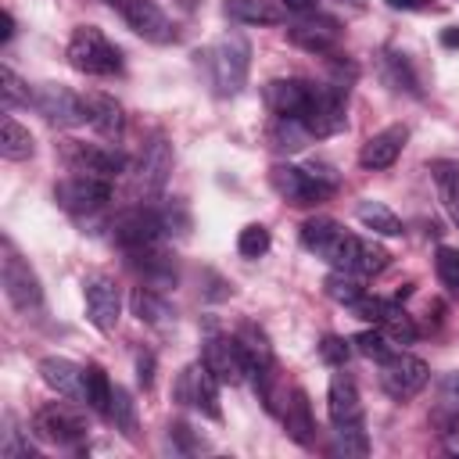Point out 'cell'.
Wrapping results in <instances>:
<instances>
[{
	"mask_svg": "<svg viewBox=\"0 0 459 459\" xmlns=\"http://www.w3.org/2000/svg\"><path fill=\"white\" fill-rule=\"evenodd\" d=\"M445 448H448V452H459V434L448 430V434H445Z\"/></svg>",
	"mask_w": 459,
	"mask_h": 459,
	"instance_id": "obj_50",
	"label": "cell"
},
{
	"mask_svg": "<svg viewBox=\"0 0 459 459\" xmlns=\"http://www.w3.org/2000/svg\"><path fill=\"white\" fill-rule=\"evenodd\" d=\"M68 65L82 75H97V79H111L122 72V50L97 29V25H79L68 39Z\"/></svg>",
	"mask_w": 459,
	"mask_h": 459,
	"instance_id": "obj_3",
	"label": "cell"
},
{
	"mask_svg": "<svg viewBox=\"0 0 459 459\" xmlns=\"http://www.w3.org/2000/svg\"><path fill=\"white\" fill-rule=\"evenodd\" d=\"M111 394H115V384H111V377L104 373V366H100V362H86V366H82V402H86L97 416L108 420Z\"/></svg>",
	"mask_w": 459,
	"mask_h": 459,
	"instance_id": "obj_27",
	"label": "cell"
},
{
	"mask_svg": "<svg viewBox=\"0 0 459 459\" xmlns=\"http://www.w3.org/2000/svg\"><path fill=\"white\" fill-rule=\"evenodd\" d=\"M269 183L273 190L290 201V204H319L326 201L333 190H337V176L333 169L326 165H290V161H280L269 169Z\"/></svg>",
	"mask_w": 459,
	"mask_h": 459,
	"instance_id": "obj_2",
	"label": "cell"
},
{
	"mask_svg": "<svg viewBox=\"0 0 459 459\" xmlns=\"http://www.w3.org/2000/svg\"><path fill=\"white\" fill-rule=\"evenodd\" d=\"M108 420L115 423V430H122L126 437H133L136 434V402H133V394L126 391V387H115V394H111V409H108Z\"/></svg>",
	"mask_w": 459,
	"mask_h": 459,
	"instance_id": "obj_35",
	"label": "cell"
},
{
	"mask_svg": "<svg viewBox=\"0 0 459 459\" xmlns=\"http://www.w3.org/2000/svg\"><path fill=\"white\" fill-rule=\"evenodd\" d=\"M269 230L262 226V222H247L244 230H240V237H237V251L244 255V258H262L265 251H269Z\"/></svg>",
	"mask_w": 459,
	"mask_h": 459,
	"instance_id": "obj_41",
	"label": "cell"
},
{
	"mask_svg": "<svg viewBox=\"0 0 459 459\" xmlns=\"http://www.w3.org/2000/svg\"><path fill=\"white\" fill-rule=\"evenodd\" d=\"M377 326L387 333V341H391V344H402V348H405V344H412V341H416V323H412V316H409L398 301H391V308L384 312V319H380Z\"/></svg>",
	"mask_w": 459,
	"mask_h": 459,
	"instance_id": "obj_34",
	"label": "cell"
},
{
	"mask_svg": "<svg viewBox=\"0 0 459 459\" xmlns=\"http://www.w3.org/2000/svg\"><path fill=\"white\" fill-rule=\"evenodd\" d=\"M405 140H409V129H405V126H387V129L373 133V136L362 143V151H359V165L369 169V172L391 169V165L398 161Z\"/></svg>",
	"mask_w": 459,
	"mask_h": 459,
	"instance_id": "obj_19",
	"label": "cell"
},
{
	"mask_svg": "<svg viewBox=\"0 0 459 459\" xmlns=\"http://www.w3.org/2000/svg\"><path fill=\"white\" fill-rule=\"evenodd\" d=\"M82 100H86V126H93L100 136H108V140H115L118 133H122V126H126V118H122V108H118V100L115 97H108V93H82Z\"/></svg>",
	"mask_w": 459,
	"mask_h": 459,
	"instance_id": "obj_25",
	"label": "cell"
},
{
	"mask_svg": "<svg viewBox=\"0 0 459 459\" xmlns=\"http://www.w3.org/2000/svg\"><path fill=\"white\" fill-rule=\"evenodd\" d=\"M348 355H351V341H344V337H337V333H326L323 341H319V359L326 362V366H344L348 362Z\"/></svg>",
	"mask_w": 459,
	"mask_h": 459,
	"instance_id": "obj_43",
	"label": "cell"
},
{
	"mask_svg": "<svg viewBox=\"0 0 459 459\" xmlns=\"http://www.w3.org/2000/svg\"><path fill=\"white\" fill-rule=\"evenodd\" d=\"M441 43H445V47H459V25H448V29L441 32Z\"/></svg>",
	"mask_w": 459,
	"mask_h": 459,
	"instance_id": "obj_49",
	"label": "cell"
},
{
	"mask_svg": "<svg viewBox=\"0 0 459 459\" xmlns=\"http://www.w3.org/2000/svg\"><path fill=\"white\" fill-rule=\"evenodd\" d=\"M387 262H391L387 247H380L377 240L359 237V240H355V255H351V269H348V273H359V276H377L380 269H387Z\"/></svg>",
	"mask_w": 459,
	"mask_h": 459,
	"instance_id": "obj_33",
	"label": "cell"
},
{
	"mask_svg": "<svg viewBox=\"0 0 459 459\" xmlns=\"http://www.w3.org/2000/svg\"><path fill=\"white\" fill-rule=\"evenodd\" d=\"M351 348H355L359 355L373 359V362H384L387 355H394V344L387 341V333H384L380 326H373V330H362L359 337H351Z\"/></svg>",
	"mask_w": 459,
	"mask_h": 459,
	"instance_id": "obj_37",
	"label": "cell"
},
{
	"mask_svg": "<svg viewBox=\"0 0 459 459\" xmlns=\"http://www.w3.org/2000/svg\"><path fill=\"white\" fill-rule=\"evenodd\" d=\"M384 79L394 86V90H405V93H420V82L405 61V54H384Z\"/></svg>",
	"mask_w": 459,
	"mask_h": 459,
	"instance_id": "obj_36",
	"label": "cell"
},
{
	"mask_svg": "<svg viewBox=\"0 0 459 459\" xmlns=\"http://www.w3.org/2000/svg\"><path fill=\"white\" fill-rule=\"evenodd\" d=\"M32 151H36L32 133L22 122H14L11 115H4V122H0V154L7 161H25V158H32Z\"/></svg>",
	"mask_w": 459,
	"mask_h": 459,
	"instance_id": "obj_30",
	"label": "cell"
},
{
	"mask_svg": "<svg viewBox=\"0 0 459 459\" xmlns=\"http://www.w3.org/2000/svg\"><path fill=\"white\" fill-rule=\"evenodd\" d=\"M369 452V437H366V430H362V423L359 427H337V437L330 441V455H366Z\"/></svg>",
	"mask_w": 459,
	"mask_h": 459,
	"instance_id": "obj_38",
	"label": "cell"
},
{
	"mask_svg": "<svg viewBox=\"0 0 459 459\" xmlns=\"http://www.w3.org/2000/svg\"><path fill=\"white\" fill-rule=\"evenodd\" d=\"M82 298H86V319L100 333H111L118 326V316H122V294H118L115 280L111 276H90L82 283Z\"/></svg>",
	"mask_w": 459,
	"mask_h": 459,
	"instance_id": "obj_14",
	"label": "cell"
},
{
	"mask_svg": "<svg viewBox=\"0 0 459 459\" xmlns=\"http://www.w3.org/2000/svg\"><path fill=\"white\" fill-rule=\"evenodd\" d=\"M32 430L39 441L57 445V448H72L86 437V423L79 412H72L65 402H50L32 416Z\"/></svg>",
	"mask_w": 459,
	"mask_h": 459,
	"instance_id": "obj_12",
	"label": "cell"
},
{
	"mask_svg": "<svg viewBox=\"0 0 459 459\" xmlns=\"http://www.w3.org/2000/svg\"><path fill=\"white\" fill-rule=\"evenodd\" d=\"M287 11H294V14H316V7H319V0H280Z\"/></svg>",
	"mask_w": 459,
	"mask_h": 459,
	"instance_id": "obj_47",
	"label": "cell"
},
{
	"mask_svg": "<svg viewBox=\"0 0 459 459\" xmlns=\"http://www.w3.org/2000/svg\"><path fill=\"white\" fill-rule=\"evenodd\" d=\"M391 7H420V0H387Z\"/></svg>",
	"mask_w": 459,
	"mask_h": 459,
	"instance_id": "obj_51",
	"label": "cell"
},
{
	"mask_svg": "<svg viewBox=\"0 0 459 459\" xmlns=\"http://www.w3.org/2000/svg\"><path fill=\"white\" fill-rule=\"evenodd\" d=\"M201 362L215 373L219 384H240L247 380L244 373V359H240V348H237V337H226V333H208L204 337V348H201Z\"/></svg>",
	"mask_w": 459,
	"mask_h": 459,
	"instance_id": "obj_15",
	"label": "cell"
},
{
	"mask_svg": "<svg viewBox=\"0 0 459 459\" xmlns=\"http://www.w3.org/2000/svg\"><path fill=\"white\" fill-rule=\"evenodd\" d=\"M0 280H4V294L11 301V308L18 312H36L43 305V287L39 276L32 273V265L14 251L11 240H4V258H0Z\"/></svg>",
	"mask_w": 459,
	"mask_h": 459,
	"instance_id": "obj_6",
	"label": "cell"
},
{
	"mask_svg": "<svg viewBox=\"0 0 459 459\" xmlns=\"http://www.w3.org/2000/svg\"><path fill=\"white\" fill-rule=\"evenodd\" d=\"M326 412L333 427H359L362 423V394L359 384L351 380V373H333L330 387H326Z\"/></svg>",
	"mask_w": 459,
	"mask_h": 459,
	"instance_id": "obj_16",
	"label": "cell"
},
{
	"mask_svg": "<svg viewBox=\"0 0 459 459\" xmlns=\"http://www.w3.org/2000/svg\"><path fill=\"white\" fill-rule=\"evenodd\" d=\"M54 197L65 212L72 215H93L108 204L111 197V179H100V176H82V172H72L68 179H61L54 186Z\"/></svg>",
	"mask_w": 459,
	"mask_h": 459,
	"instance_id": "obj_11",
	"label": "cell"
},
{
	"mask_svg": "<svg viewBox=\"0 0 459 459\" xmlns=\"http://www.w3.org/2000/svg\"><path fill=\"white\" fill-rule=\"evenodd\" d=\"M437 190H441V204H445L448 219H452L455 230H459V169L441 165V169H437Z\"/></svg>",
	"mask_w": 459,
	"mask_h": 459,
	"instance_id": "obj_40",
	"label": "cell"
},
{
	"mask_svg": "<svg viewBox=\"0 0 459 459\" xmlns=\"http://www.w3.org/2000/svg\"><path fill=\"white\" fill-rule=\"evenodd\" d=\"M108 4H111L115 11H122V7H126V4H133V0H108Z\"/></svg>",
	"mask_w": 459,
	"mask_h": 459,
	"instance_id": "obj_52",
	"label": "cell"
},
{
	"mask_svg": "<svg viewBox=\"0 0 459 459\" xmlns=\"http://www.w3.org/2000/svg\"><path fill=\"white\" fill-rule=\"evenodd\" d=\"M308 129L301 126V118H280L273 115V126H269V143L276 151H301L308 143Z\"/></svg>",
	"mask_w": 459,
	"mask_h": 459,
	"instance_id": "obj_32",
	"label": "cell"
},
{
	"mask_svg": "<svg viewBox=\"0 0 459 459\" xmlns=\"http://www.w3.org/2000/svg\"><path fill=\"white\" fill-rule=\"evenodd\" d=\"M197 61L204 65V75L212 82V90L219 97H237L247 82V68H251V43L237 32L215 39L208 50L197 54Z\"/></svg>",
	"mask_w": 459,
	"mask_h": 459,
	"instance_id": "obj_1",
	"label": "cell"
},
{
	"mask_svg": "<svg viewBox=\"0 0 459 459\" xmlns=\"http://www.w3.org/2000/svg\"><path fill=\"white\" fill-rule=\"evenodd\" d=\"M312 86L308 79H273L265 82V108L280 118H301L308 97H312Z\"/></svg>",
	"mask_w": 459,
	"mask_h": 459,
	"instance_id": "obj_20",
	"label": "cell"
},
{
	"mask_svg": "<svg viewBox=\"0 0 459 459\" xmlns=\"http://www.w3.org/2000/svg\"><path fill=\"white\" fill-rule=\"evenodd\" d=\"M169 172H172V147H169L165 136H154L140 151V161L133 169V190L140 197H158L169 183Z\"/></svg>",
	"mask_w": 459,
	"mask_h": 459,
	"instance_id": "obj_13",
	"label": "cell"
},
{
	"mask_svg": "<svg viewBox=\"0 0 459 459\" xmlns=\"http://www.w3.org/2000/svg\"><path fill=\"white\" fill-rule=\"evenodd\" d=\"M348 308H351L359 319H366V323H373V326H377V323L384 319V312L391 308V301H387V298H377V294H369V290H366V294H362L355 305H348Z\"/></svg>",
	"mask_w": 459,
	"mask_h": 459,
	"instance_id": "obj_44",
	"label": "cell"
},
{
	"mask_svg": "<svg viewBox=\"0 0 459 459\" xmlns=\"http://www.w3.org/2000/svg\"><path fill=\"white\" fill-rule=\"evenodd\" d=\"M323 290H326V298L337 301V305H355V301L366 294L362 276H359V273H348V269H333V273L323 280Z\"/></svg>",
	"mask_w": 459,
	"mask_h": 459,
	"instance_id": "obj_31",
	"label": "cell"
},
{
	"mask_svg": "<svg viewBox=\"0 0 459 459\" xmlns=\"http://www.w3.org/2000/svg\"><path fill=\"white\" fill-rule=\"evenodd\" d=\"M283 416V427H287V437L298 441V445H312L316 441V420H312V409H308V394L301 387L290 391V402L280 409Z\"/></svg>",
	"mask_w": 459,
	"mask_h": 459,
	"instance_id": "obj_24",
	"label": "cell"
},
{
	"mask_svg": "<svg viewBox=\"0 0 459 459\" xmlns=\"http://www.w3.org/2000/svg\"><path fill=\"white\" fill-rule=\"evenodd\" d=\"M29 104L57 129H75V126H86V100L79 93H72L68 86L61 82H39L29 97Z\"/></svg>",
	"mask_w": 459,
	"mask_h": 459,
	"instance_id": "obj_7",
	"label": "cell"
},
{
	"mask_svg": "<svg viewBox=\"0 0 459 459\" xmlns=\"http://www.w3.org/2000/svg\"><path fill=\"white\" fill-rule=\"evenodd\" d=\"M222 14L237 25H280L287 11L273 0H222Z\"/></svg>",
	"mask_w": 459,
	"mask_h": 459,
	"instance_id": "obj_23",
	"label": "cell"
},
{
	"mask_svg": "<svg viewBox=\"0 0 459 459\" xmlns=\"http://www.w3.org/2000/svg\"><path fill=\"white\" fill-rule=\"evenodd\" d=\"M434 269H437L441 287H445L448 294H455V298H459V247L441 244V247H437V255H434Z\"/></svg>",
	"mask_w": 459,
	"mask_h": 459,
	"instance_id": "obj_39",
	"label": "cell"
},
{
	"mask_svg": "<svg viewBox=\"0 0 459 459\" xmlns=\"http://www.w3.org/2000/svg\"><path fill=\"white\" fill-rule=\"evenodd\" d=\"M136 380L143 391L154 384V355L151 351H136Z\"/></svg>",
	"mask_w": 459,
	"mask_h": 459,
	"instance_id": "obj_46",
	"label": "cell"
},
{
	"mask_svg": "<svg viewBox=\"0 0 459 459\" xmlns=\"http://www.w3.org/2000/svg\"><path fill=\"white\" fill-rule=\"evenodd\" d=\"M355 219H359L366 230L380 233V237H402V233H405L402 219H398L384 201H359V204H355Z\"/></svg>",
	"mask_w": 459,
	"mask_h": 459,
	"instance_id": "obj_29",
	"label": "cell"
},
{
	"mask_svg": "<svg viewBox=\"0 0 459 459\" xmlns=\"http://www.w3.org/2000/svg\"><path fill=\"white\" fill-rule=\"evenodd\" d=\"M344 93H348L344 82H316L312 86V97H308V104L301 111V126L308 129V136L326 140V136H337L348 126Z\"/></svg>",
	"mask_w": 459,
	"mask_h": 459,
	"instance_id": "obj_5",
	"label": "cell"
},
{
	"mask_svg": "<svg viewBox=\"0 0 459 459\" xmlns=\"http://www.w3.org/2000/svg\"><path fill=\"white\" fill-rule=\"evenodd\" d=\"M427 380H430V366L423 359L409 355V351H394V355H387L380 362V387L394 402L416 398L427 387Z\"/></svg>",
	"mask_w": 459,
	"mask_h": 459,
	"instance_id": "obj_8",
	"label": "cell"
},
{
	"mask_svg": "<svg viewBox=\"0 0 459 459\" xmlns=\"http://www.w3.org/2000/svg\"><path fill=\"white\" fill-rule=\"evenodd\" d=\"M129 265L143 273V283L154 287V290H165L176 283V262L169 255H158L154 247H140V251H129Z\"/></svg>",
	"mask_w": 459,
	"mask_h": 459,
	"instance_id": "obj_26",
	"label": "cell"
},
{
	"mask_svg": "<svg viewBox=\"0 0 459 459\" xmlns=\"http://www.w3.org/2000/svg\"><path fill=\"white\" fill-rule=\"evenodd\" d=\"M355 233H344V226L330 215H312L301 222V247L319 255L330 269H351L355 255Z\"/></svg>",
	"mask_w": 459,
	"mask_h": 459,
	"instance_id": "obj_4",
	"label": "cell"
},
{
	"mask_svg": "<svg viewBox=\"0 0 459 459\" xmlns=\"http://www.w3.org/2000/svg\"><path fill=\"white\" fill-rule=\"evenodd\" d=\"M165 233L161 222V208L151 204H133L126 208L115 222H111V240L126 251H140V247H154V240Z\"/></svg>",
	"mask_w": 459,
	"mask_h": 459,
	"instance_id": "obj_10",
	"label": "cell"
},
{
	"mask_svg": "<svg viewBox=\"0 0 459 459\" xmlns=\"http://www.w3.org/2000/svg\"><path fill=\"white\" fill-rule=\"evenodd\" d=\"M65 161L72 172H82V176H100V179H115L122 169H126V158L118 151H108V147H86V143H68L65 147Z\"/></svg>",
	"mask_w": 459,
	"mask_h": 459,
	"instance_id": "obj_18",
	"label": "cell"
},
{
	"mask_svg": "<svg viewBox=\"0 0 459 459\" xmlns=\"http://www.w3.org/2000/svg\"><path fill=\"white\" fill-rule=\"evenodd\" d=\"M437 402H441V412L455 416L459 420V369L445 373L441 384H437Z\"/></svg>",
	"mask_w": 459,
	"mask_h": 459,
	"instance_id": "obj_45",
	"label": "cell"
},
{
	"mask_svg": "<svg viewBox=\"0 0 459 459\" xmlns=\"http://www.w3.org/2000/svg\"><path fill=\"white\" fill-rule=\"evenodd\" d=\"M14 36V18H11V11H4V29H0V43H7Z\"/></svg>",
	"mask_w": 459,
	"mask_h": 459,
	"instance_id": "obj_48",
	"label": "cell"
},
{
	"mask_svg": "<svg viewBox=\"0 0 459 459\" xmlns=\"http://www.w3.org/2000/svg\"><path fill=\"white\" fill-rule=\"evenodd\" d=\"M0 82H4V86H0V93H4V115H11L18 100H25V104H29V97H32V93H29V86H25V82H22L7 65H4V72H0Z\"/></svg>",
	"mask_w": 459,
	"mask_h": 459,
	"instance_id": "obj_42",
	"label": "cell"
},
{
	"mask_svg": "<svg viewBox=\"0 0 459 459\" xmlns=\"http://www.w3.org/2000/svg\"><path fill=\"white\" fill-rule=\"evenodd\" d=\"M290 43L294 47H301V50H308V54H333L337 50V22H330V18H316V22H298V25H290Z\"/></svg>",
	"mask_w": 459,
	"mask_h": 459,
	"instance_id": "obj_22",
	"label": "cell"
},
{
	"mask_svg": "<svg viewBox=\"0 0 459 459\" xmlns=\"http://www.w3.org/2000/svg\"><path fill=\"white\" fill-rule=\"evenodd\" d=\"M118 14H122L126 25H129L136 36H143L147 43H172V39H176L172 22L165 18V11H161L154 0H133V4H126Z\"/></svg>",
	"mask_w": 459,
	"mask_h": 459,
	"instance_id": "obj_17",
	"label": "cell"
},
{
	"mask_svg": "<svg viewBox=\"0 0 459 459\" xmlns=\"http://www.w3.org/2000/svg\"><path fill=\"white\" fill-rule=\"evenodd\" d=\"M129 305H133V316H136L140 323H151V326H169V323L176 319L172 305H169L165 294L154 290V287H136L133 298H129Z\"/></svg>",
	"mask_w": 459,
	"mask_h": 459,
	"instance_id": "obj_28",
	"label": "cell"
},
{
	"mask_svg": "<svg viewBox=\"0 0 459 459\" xmlns=\"http://www.w3.org/2000/svg\"><path fill=\"white\" fill-rule=\"evenodd\" d=\"M219 380H215V373L204 366V362H190L183 373H179V380H176V402L179 405H186V409H197L201 416H208V420H222V405H219Z\"/></svg>",
	"mask_w": 459,
	"mask_h": 459,
	"instance_id": "obj_9",
	"label": "cell"
},
{
	"mask_svg": "<svg viewBox=\"0 0 459 459\" xmlns=\"http://www.w3.org/2000/svg\"><path fill=\"white\" fill-rule=\"evenodd\" d=\"M39 377L50 391H57L61 398H82V366L65 359V355H47L39 359Z\"/></svg>",
	"mask_w": 459,
	"mask_h": 459,
	"instance_id": "obj_21",
	"label": "cell"
}]
</instances>
